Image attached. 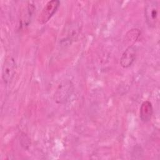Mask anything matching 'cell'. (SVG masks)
I'll return each instance as SVG.
<instances>
[{"instance_id":"cell-2","label":"cell","mask_w":160,"mask_h":160,"mask_svg":"<svg viewBox=\"0 0 160 160\" xmlns=\"http://www.w3.org/2000/svg\"><path fill=\"white\" fill-rule=\"evenodd\" d=\"M158 4L157 1H149L146 2L144 8V16L147 24L149 28H154L158 21Z\"/></svg>"},{"instance_id":"cell-4","label":"cell","mask_w":160,"mask_h":160,"mask_svg":"<svg viewBox=\"0 0 160 160\" xmlns=\"http://www.w3.org/2000/svg\"><path fill=\"white\" fill-rule=\"evenodd\" d=\"M60 5V2L58 0H52L48 1L43 9H42L41 13L39 14L38 21L41 24H46L49 20L56 13Z\"/></svg>"},{"instance_id":"cell-5","label":"cell","mask_w":160,"mask_h":160,"mask_svg":"<svg viewBox=\"0 0 160 160\" xmlns=\"http://www.w3.org/2000/svg\"><path fill=\"white\" fill-rule=\"evenodd\" d=\"M16 69L14 59L12 56L6 57L2 68V78L4 83L8 84L11 82L16 73Z\"/></svg>"},{"instance_id":"cell-6","label":"cell","mask_w":160,"mask_h":160,"mask_svg":"<svg viewBox=\"0 0 160 160\" xmlns=\"http://www.w3.org/2000/svg\"><path fill=\"white\" fill-rule=\"evenodd\" d=\"M136 57V50L133 46H129L122 53L120 58V64L124 68L130 67Z\"/></svg>"},{"instance_id":"cell-7","label":"cell","mask_w":160,"mask_h":160,"mask_svg":"<svg viewBox=\"0 0 160 160\" xmlns=\"http://www.w3.org/2000/svg\"><path fill=\"white\" fill-rule=\"evenodd\" d=\"M153 114V109L151 103L148 101H144L140 107V111H139V116L141 120L143 122H148L151 121L152 116Z\"/></svg>"},{"instance_id":"cell-3","label":"cell","mask_w":160,"mask_h":160,"mask_svg":"<svg viewBox=\"0 0 160 160\" xmlns=\"http://www.w3.org/2000/svg\"><path fill=\"white\" fill-rule=\"evenodd\" d=\"M80 31L81 27L77 22H71L66 25L61 34V43L64 46L71 44L78 38Z\"/></svg>"},{"instance_id":"cell-1","label":"cell","mask_w":160,"mask_h":160,"mask_svg":"<svg viewBox=\"0 0 160 160\" xmlns=\"http://www.w3.org/2000/svg\"><path fill=\"white\" fill-rule=\"evenodd\" d=\"M74 90V85L69 80H64L59 84L54 93V99L58 104H64L68 101Z\"/></svg>"}]
</instances>
